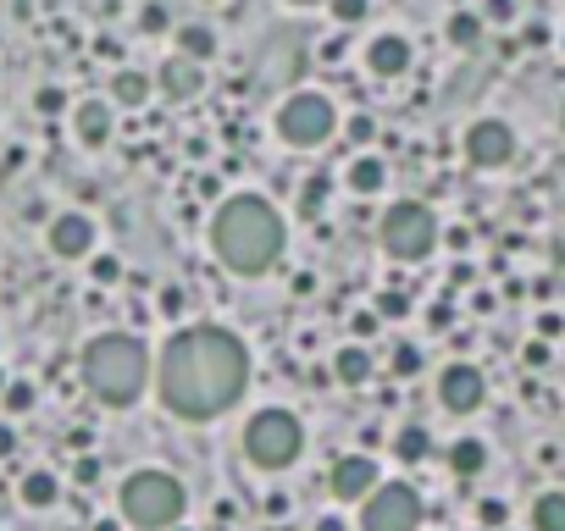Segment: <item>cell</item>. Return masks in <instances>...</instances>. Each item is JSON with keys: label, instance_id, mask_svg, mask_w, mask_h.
Wrapping results in <instances>:
<instances>
[{"label": "cell", "instance_id": "60d3db41", "mask_svg": "<svg viewBox=\"0 0 565 531\" xmlns=\"http://www.w3.org/2000/svg\"><path fill=\"white\" fill-rule=\"evenodd\" d=\"M95 476H100V465H95V460H78V482L89 487V482H95Z\"/></svg>", "mask_w": 565, "mask_h": 531}, {"label": "cell", "instance_id": "cb8c5ba5", "mask_svg": "<svg viewBox=\"0 0 565 531\" xmlns=\"http://www.w3.org/2000/svg\"><path fill=\"white\" fill-rule=\"evenodd\" d=\"M477 39H482V17L477 12H455V17H449V45L471 50Z\"/></svg>", "mask_w": 565, "mask_h": 531}, {"label": "cell", "instance_id": "4316f807", "mask_svg": "<svg viewBox=\"0 0 565 531\" xmlns=\"http://www.w3.org/2000/svg\"><path fill=\"white\" fill-rule=\"evenodd\" d=\"M322 205H327V177H311V183L300 189V211H305V216H316Z\"/></svg>", "mask_w": 565, "mask_h": 531}, {"label": "cell", "instance_id": "30bf717a", "mask_svg": "<svg viewBox=\"0 0 565 531\" xmlns=\"http://www.w3.org/2000/svg\"><path fill=\"white\" fill-rule=\"evenodd\" d=\"M438 404H444L449 415H471L488 404V377H482L477 366H444V377H438Z\"/></svg>", "mask_w": 565, "mask_h": 531}, {"label": "cell", "instance_id": "4fadbf2b", "mask_svg": "<svg viewBox=\"0 0 565 531\" xmlns=\"http://www.w3.org/2000/svg\"><path fill=\"white\" fill-rule=\"evenodd\" d=\"M161 89H167L172 100H194L205 89V61L183 56V50H172L167 67H161Z\"/></svg>", "mask_w": 565, "mask_h": 531}, {"label": "cell", "instance_id": "5b68a950", "mask_svg": "<svg viewBox=\"0 0 565 531\" xmlns=\"http://www.w3.org/2000/svg\"><path fill=\"white\" fill-rule=\"evenodd\" d=\"M300 449H305V426L294 421L289 410H261V415H250V426H244V454H250V465H261V471L294 465Z\"/></svg>", "mask_w": 565, "mask_h": 531}, {"label": "cell", "instance_id": "83f0119b", "mask_svg": "<svg viewBox=\"0 0 565 531\" xmlns=\"http://www.w3.org/2000/svg\"><path fill=\"white\" fill-rule=\"evenodd\" d=\"M366 12H372V0H333V17H338L344 28H349V23H361Z\"/></svg>", "mask_w": 565, "mask_h": 531}, {"label": "cell", "instance_id": "bcb514c9", "mask_svg": "<svg viewBox=\"0 0 565 531\" xmlns=\"http://www.w3.org/2000/svg\"><path fill=\"white\" fill-rule=\"evenodd\" d=\"M300 6H316V0H300Z\"/></svg>", "mask_w": 565, "mask_h": 531}, {"label": "cell", "instance_id": "5bb4252c", "mask_svg": "<svg viewBox=\"0 0 565 531\" xmlns=\"http://www.w3.org/2000/svg\"><path fill=\"white\" fill-rule=\"evenodd\" d=\"M366 67H372L377 78H399V72H410V39L405 34H377L372 45H366Z\"/></svg>", "mask_w": 565, "mask_h": 531}, {"label": "cell", "instance_id": "f6af8a7d", "mask_svg": "<svg viewBox=\"0 0 565 531\" xmlns=\"http://www.w3.org/2000/svg\"><path fill=\"white\" fill-rule=\"evenodd\" d=\"M0 393H6V377H0Z\"/></svg>", "mask_w": 565, "mask_h": 531}, {"label": "cell", "instance_id": "3957f363", "mask_svg": "<svg viewBox=\"0 0 565 531\" xmlns=\"http://www.w3.org/2000/svg\"><path fill=\"white\" fill-rule=\"evenodd\" d=\"M145 377H150V354H145V343L128 338V332H106V338H95L84 349V382L100 404H111V410L139 399V393H145Z\"/></svg>", "mask_w": 565, "mask_h": 531}, {"label": "cell", "instance_id": "484cf974", "mask_svg": "<svg viewBox=\"0 0 565 531\" xmlns=\"http://www.w3.org/2000/svg\"><path fill=\"white\" fill-rule=\"evenodd\" d=\"M477 520H482V531H499V526H505V520H510V504H505V498H482V504H477Z\"/></svg>", "mask_w": 565, "mask_h": 531}, {"label": "cell", "instance_id": "d6a6232c", "mask_svg": "<svg viewBox=\"0 0 565 531\" xmlns=\"http://www.w3.org/2000/svg\"><path fill=\"white\" fill-rule=\"evenodd\" d=\"M405 310H410L405 294H383V299H377V316H405Z\"/></svg>", "mask_w": 565, "mask_h": 531}, {"label": "cell", "instance_id": "d6986e66", "mask_svg": "<svg viewBox=\"0 0 565 531\" xmlns=\"http://www.w3.org/2000/svg\"><path fill=\"white\" fill-rule=\"evenodd\" d=\"M178 50L194 56V61H211L217 56V34H211L205 23H189V28H178Z\"/></svg>", "mask_w": 565, "mask_h": 531}, {"label": "cell", "instance_id": "f546056e", "mask_svg": "<svg viewBox=\"0 0 565 531\" xmlns=\"http://www.w3.org/2000/svg\"><path fill=\"white\" fill-rule=\"evenodd\" d=\"M34 111H39V117H56V111H67V95H61V89H39Z\"/></svg>", "mask_w": 565, "mask_h": 531}, {"label": "cell", "instance_id": "8d00e7d4", "mask_svg": "<svg viewBox=\"0 0 565 531\" xmlns=\"http://www.w3.org/2000/svg\"><path fill=\"white\" fill-rule=\"evenodd\" d=\"M145 28L150 34H161V28H167V12H161V6H145Z\"/></svg>", "mask_w": 565, "mask_h": 531}, {"label": "cell", "instance_id": "603a6c76", "mask_svg": "<svg viewBox=\"0 0 565 531\" xmlns=\"http://www.w3.org/2000/svg\"><path fill=\"white\" fill-rule=\"evenodd\" d=\"M427 449H433V437L421 432V426H405V432L394 437V454H399V460H405V465L427 460Z\"/></svg>", "mask_w": 565, "mask_h": 531}, {"label": "cell", "instance_id": "d4e9b609", "mask_svg": "<svg viewBox=\"0 0 565 531\" xmlns=\"http://www.w3.org/2000/svg\"><path fill=\"white\" fill-rule=\"evenodd\" d=\"M388 366H394V377H416V371H421V349H416V343H399Z\"/></svg>", "mask_w": 565, "mask_h": 531}, {"label": "cell", "instance_id": "1f68e13d", "mask_svg": "<svg viewBox=\"0 0 565 531\" xmlns=\"http://www.w3.org/2000/svg\"><path fill=\"white\" fill-rule=\"evenodd\" d=\"M349 139H355V144H372L377 139V122L372 117H349Z\"/></svg>", "mask_w": 565, "mask_h": 531}, {"label": "cell", "instance_id": "277c9868", "mask_svg": "<svg viewBox=\"0 0 565 531\" xmlns=\"http://www.w3.org/2000/svg\"><path fill=\"white\" fill-rule=\"evenodd\" d=\"M183 504H189V493H183V482L167 471H133L128 482H122V520L139 526V531L178 526Z\"/></svg>", "mask_w": 565, "mask_h": 531}, {"label": "cell", "instance_id": "44dd1931", "mask_svg": "<svg viewBox=\"0 0 565 531\" xmlns=\"http://www.w3.org/2000/svg\"><path fill=\"white\" fill-rule=\"evenodd\" d=\"M56 493H61L56 476H45V471L23 476V504H28V509H50V504H56Z\"/></svg>", "mask_w": 565, "mask_h": 531}, {"label": "cell", "instance_id": "b9f144b4", "mask_svg": "<svg viewBox=\"0 0 565 531\" xmlns=\"http://www.w3.org/2000/svg\"><path fill=\"white\" fill-rule=\"evenodd\" d=\"M316 531H349V526H344V520H322Z\"/></svg>", "mask_w": 565, "mask_h": 531}, {"label": "cell", "instance_id": "9c48e42d", "mask_svg": "<svg viewBox=\"0 0 565 531\" xmlns=\"http://www.w3.org/2000/svg\"><path fill=\"white\" fill-rule=\"evenodd\" d=\"M466 161L477 166V172H499V166L516 161V133H510V122L499 117H477L466 128Z\"/></svg>", "mask_w": 565, "mask_h": 531}, {"label": "cell", "instance_id": "8992f818", "mask_svg": "<svg viewBox=\"0 0 565 531\" xmlns=\"http://www.w3.org/2000/svg\"><path fill=\"white\" fill-rule=\"evenodd\" d=\"M383 249L394 260H427L438 249V216L427 211L421 200H399L383 211V227H377Z\"/></svg>", "mask_w": 565, "mask_h": 531}, {"label": "cell", "instance_id": "74e56055", "mask_svg": "<svg viewBox=\"0 0 565 531\" xmlns=\"http://www.w3.org/2000/svg\"><path fill=\"white\" fill-rule=\"evenodd\" d=\"M538 332H543V338H560L565 321H560V316H538Z\"/></svg>", "mask_w": 565, "mask_h": 531}, {"label": "cell", "instance_id": "836d02e7", "mask_svg": "<svg viewBox=\"0 0 565 531\" xmlns=\"http://www.w3.org/2000/svg\"><path fill=\"white\" fill-rule=\"evenodd\" d=\"M488 23H510V17H516V0H488Z\"/></svg>", "mask_w": 565, "mask_h": 531}, {"label": "cell", "instance_id": "4dcf8cb0", "mask_svg": "<svg viewBox=\"0 0 565 531\" xmlns=\"http://www.w3.org/2000/svg\"><path fill=\"white\" fill-rule=\"evenodd\" d=\"M89 277H95V283H117V277H122L117 255H95V266H89Z\"/></svg>", "mask_w": 565, "mask_h": 531}, {"label": "cell", "instance_id": "f35d334b", "mask_svg": "<svg viewBox=\"0 0 565 531\" xmlns=\"http://www.w3.org/2000/svg\"><path fill=\"white\" fill-rule=\"evenodd\" d=\"M12 449H17V432H12V426H0V460H6Z\"/></svg>", "mask_w": 565, "mask_h": 531}, {"label": "cell", "instance_id": "d590c367", "mask_svg": "<svg viewBox=\"0 0 565 531\" xmlns=\"http://www.w3.org/2000/svg\"><path fill=\"white\" fill-rule=\"evenodd\" d=\"M161 310H167V316H183V288H167V294H161Z\"/></svg>", "mask_w": 565, "mask_h": 531}, {"label": "cell", "instance_id": "2e32d148", "mask_svg": "<svg viewBox=\"0 0 565 531\" xmlns=\"http://www.w3.org/2000/svg\"><path fill=\"white\" fill-rule=\"evenodd\" d=\"M333 377L344 382V388H366V382H372V354H366L361 343H349V349H338V360H333Z\"/></svg>", "mask_w": 565, "mask_h": 531}, {"label": "cell", "instance_id": "e575fe53", "mask_svg": "<svg viewBox=\"0 0 565 531\" xmlns=\"http://www.w3.org/2000/svg\"><path fill=\"white\" fill-rule=\"evenodd\" d=\"M527 366H532V371L549 366V343H527Z\"/></svg>", "mask_w": 565, "mask_h": 531}, {"label": "cell", "instance_id": "ba28073f", "mask_svg": "<svg viewBox=\"0 0 565 531\" xmlns=\"http://www.w3.org/2000/svg\"><path fill=\"white\" fill-rule=\"evenodd\" d=\"M421 493L410 482H377L366 493L361 509V531H421Z\"/></svg>", "mask_w": 565, "mask_h": 531}, {"label": "cell", "instance_id": "6da1fadb", "mask_svg": "<svg viewBox=\"0 0 565 531\" xmlns=\"http://www.w3.org/2000/svg\"><path fill=\"white\" fill-rule=\"evenodd\" d=\"M156 388L178 421H217L250 388V354L222 327H183L161 349Z\"/></svg>", "mask_w": 565, "mask_h": 531}, {"label": "cell", "instance_id": "7bdbcfd3", "mask_svg": "<svg viewBox=\"0 0 565 531\" xmlns=\"http://www.w3.org/2000/svg\"><path fill=\"white\" fill-rule=\"evenodd\" d=\"M95 531H117V526H111V520H100V526H95Z\"/></svg>", "mask_w": 565, "mask_h": 531}, {"label": "cell", "instance_id": "e0dca14e", "mask_svg": "<svg viewBox=\"0 0 565 531\" xmlns=\"http://www.w3.org/2000/svg\"><path fill=\"white\" fill-rule=\"evenodd\" d=\"M449 471L455 476H482L488 471V443H482V437H460V443H449Z\"/></svg>", "mask_w": 565, "mask_h": 531}, {"label": "cell", "instance_id": "ee69618b", "mask_svg": "<svg viewBox=\"0 0 565 531\" xmlns=\"http://www.w3.org/2000/svg\"><path fill=\"white\" fill-rule=\"evenodd\" d=\"M167 531H189V526H167Z\"/></svg>", "mask_w": 565, "mask_h": 531}, {"label": "cell", "instance_id": "9a60e30c", "mask_svg": "<svg viewBox=\"0 0 565 531\" xmlns=\"http://www.w3.org/2000/svg\"><path fill=\"white\" fill-rule=\"evenodd\" d=\"M73 128H78V144L100 150V144L111 139V106H100V100H84V106H78V117H73Z\"/></svg>", "mask_w": 565, "mask_h": 531}, {"label": "cell", "instance_id": "ab89813d", "mask_svg": "<svg viewBox=\"0 0 565 531\" xmlns=\"http://www.w3.org/2000/svg\"><path fill=\"white\" fill-rule=\"evenodd\" d=\"M355 332H361V338H372V332H377V316H372V310H366V316H355Z\"/></svg>", "mask_w": 565, "mask_h": 531}, {"label": "cell", "instance_id": "8fae6325", "mask_svg": "<svg viewBox=\"0 0 565 531\" xmlns=\"http://www.w3.org/2000/svg\"><path fill=\"white\" fill-rule=\"evenodd\" d=\"M327 487H333V498L355 504V498H366L377 487V465L366 460V454H344V460L333 465V476H327Z\"/></svg>", "mask_w": 565, "mask_h": 531}, {"label": "cell", "instance_id": "7a4b0ae2", "mask_svg": "<svg viewBox=\"0 0 565 531\" xmlns=\"http://www.w3.org/2000/svg\"><path fill=\"white\" fill-rule=\"evenodd\" d=\"M283 216L272 211L266 200H255V194H239V200H228L217 216H211V249H217V260L228 266V272H266L277 255H283Z\"/></svg>", "mask_w": 565, "mask_h": 531}, {"label": "cell", "instance_id": "52a82bcc", "mask_svg": "<svg viewBox=\"0 0 565 531\" xmlns=\"http://www.w3.org/2000/svg\"><path fill=\"white\" fill-rule=\"evenodd\" d=\"M277 133L294 144V150H316V144L333 139V100L316 95V89H300V95L283 100L277 111Z\"/></svg>", "mask_w": 565, "mask_h": 531}, {"label": "cell", "instance_id": "ac0fdd59", "mask_svg": "<svg viewBox=\"0 0 565 531\" xmlns=\"http://www.w3.org/2000/svg\"><path fill=\"white\" fill-rule=\"evenodd\" d=\"M383 177H388V166L377 161V155H361V161H349L344 183H349L355 194H377V189H383Z\"/></svg>", "mask_w": 565, "mask_h": 531}, {"label": "cell", "instance_id": "7c38bea8", "mask_svg": "<svg viewBox=\"0 0 565 531\" xmlns=\"http://www.w3.org/2000/svg\"><path fill=\"white\" fill-rule=\"evenodd\" d=\"M50 249H56L61 260H78V255H89V249H95V222H89L84 211H67V216H56V222H50Z\"/></svg>", "mask_w": 565, "mask_h": 531}, {"label": "cell", "instance_id": "f1b7e54d", "mask_svg": "<svg viewBox=\"0 0 565 531\" xmlns=\"http://www.w3.org/2000/svg\"><path fill=\"white\" fill-rule=\"evenodd\" d=\"M6 410H12V415L34 410V388H28V382H12V388H6Z\"/></svg>", "mask_w": 565, "mask_h": 531}, {"label": "cell", "instance_id": "ffe728a7", "mask_svg": "<svg viewBox=\"0 0 565 531\" xmlns=\"http://www.w3.org/2000/svg\"><path fill=\"white\" fill-rule=\"evenodd\" d=\"M532 531H565V493H538V504H532Z\"/></svg>", "mask_w": 565, "mask_h": 531}, {"label": "cell", "instance_id": "7402d4cb", "mask_svg": "<svg viewBox=\"0 0 565 531\" xmlns=\"http://www.w3.org/2000/svg\"><path fill=\"white\" fill-rule=\"evenodd\" d=\"M111 95H117L122 106H145V100H150V78H145V72H117Z\"/></svg>", "mask_w": 565, "mask_h": 531}]
</instances>
